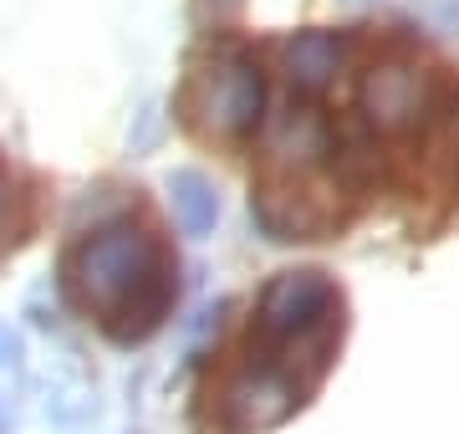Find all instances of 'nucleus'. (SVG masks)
Returning a JSON list of instances; mask_svg holds the SVG:
<instances>
[{
  "label": "nucleus",
  "mask_w": 459,
  "mask_h": 434,
  "mask_svg": "<svg viewBox=\"0 0 459 434\" xmlns=\"http://www.w3.org/2000/svg\"><path fill=\"white\" fill-rule=\"evenodd\" d=\"M66 291L87 317H98L108 337L143 343L169 317V307L179 297V276L159 235L108 225L66 256Z\"/></svg>",
  "instance_id": "obj_1"
},
{
  "label": "nucleus",
  "mask_w": 459,
  "mask_h": 434,
  "mask_svg": "<svg viewBox=\"0 0 459 434\" xmlns=\"http://www.w3.org/2000/svg\"><path fill=\"white\" fill-rule=\"evenodd\" d=\"M255 333L265 343V358H276V363H286V358L301 363L307 358V368L322 378V368L332 363V348L342 337V291L322 271H281L261 291Z\"/></svg>",
  "instance_id": "obj_2"
},
{
  "label": "nucleus",
  "mask_w": 459,
  "mask_h": 434,
  "mask_svg": "<svg viewBox=\"0 0 459 434\" xmlns=\"http://www.w3.org/2000/svg\"><path fill=\"white\" fill-rule=\"evenodd\" d=\"M261 113H265V77L255 72V62L240 56V51L220 56L204 72V82H199V117H204V128L225 134V138H240L261 123Z\"/></svg>",
  "instance_id": "obj_3"
},
{
  "label": "nucleus",
  "mask_w": 459,
  "mask_h": 434,
  "mask_svg": "<svg viewBox=\"0 0 459 434\" xmlns=\"http://www.w3.org/2000/svg\"><path fill=\"white\" fill-rule=\"evenodd\" d=\"M301 399H307V384L291 368L276 363V358H261L225 388V430L235 434L271 430L281 419H291L301 409Z\"/></svg>",
  "instance_id": "obj_4"
},
{
  "label": "nucleus",
  "mask_w": 459,
  "mask_h": 434,
  "mask_svg": "<svg viewBox=\"0 0 459 434\" xmlns=\"http://www.w3.org/2000/svg\"><path fill=\"white\" fill-rule=\"evenodd\" d=\"M362 102H368V117H373L377 128H413L429 108V82L424 72L413 67H383V72H368V82H362Z\"/></svg>",
  "instance_id": "obj_5"
},
{
  "label": "nucleus",
  "mask_w": 459,
  "mask_h": 434,
  "mask_svg": "<svg viewBox=\"0 0 459 434\" xmlns=\"http://www.w3.org/2000/svg\"><path fill=\"white\" fill-rule=\"evenodd\" d=\"M286 67H291V82L301 87V92H322V87L337 77V67H342V41L332 31L296 36L291 47H286Z\"/></svg>",
  "instance_id": "obj_6"
},
{
  "label": "nucleus",
  "mask_w": 459,
  "mask_h": 434,
  "mask_svg": "<svg viewBox=\"0 0 459 434\" xmlns=\"http://www.w3.org/2000/svg\"><path fill=\"white\" fill-rule=\"evenodd\" d=\"M169 195H174V215L189 235H210L214 230V215H220V200H214V189L199 174H174L169 184Z\"/></svg>",
  "instance_id": "obj_7"
},
{
  "label": "nucleus",
  "mask_w": 459,
  "mask_h": 434,
  "mask_svg": "<svg viewBox=\"0 0 459 434\" xmlns=\"http://www.w3.org/2000/svg\"><path fill=\"white\" fill-rule=\"evenodd\" d=\"M16 352H21L16 333H11V327H0V363H11V358H16Z\"/></svg>",
  "instance_id": "obj_8"
}]
</instances>
